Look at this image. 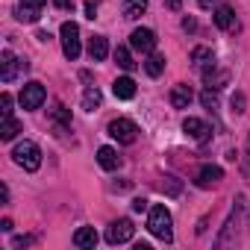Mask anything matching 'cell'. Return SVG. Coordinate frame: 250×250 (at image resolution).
Segmentation results:
<instances>
[{
  "mask_svg": "<svg viewBox=\"0 0 250 250\" xmlns=\"http://www.w3.org/2000/svg\"><path fill=\"white\" fill-rule=\"evenodd\" d=\"M44 100H47V91H44L42 83H27L21 88V106L24 109H39Z\"/></svg>",
  "mask_w": 250,
  "mask_h": 250,
  "instance_id": "6",
  "label": "cell"
},
{
  "mask_svg": "<svg viewBox=\"0 0 250 250\" xmlns=\"http://www.w3.org/2000/svg\"><path fill=\"white\" fill-rule=\"evenodd\" d=\"M232 112H244V94H235L232 97Z\"/></svg>",
  "mask_w": 250,
  "mask_h": 250,
  "instance_id": "28",
  "label": "cell"
},
{
  "mask_svg": "<svg viewBox=\"0 0 250 250\" xmlns=\"http://www.w3.org/2000/svg\"><path fill=\"white\" fill-rule=\"evenodd\" d=\"M247 227H250V218H247Z\"/></svg>",
  "mask_w": 250,
  "mask_h": 250,
  "instance_id": "40",
  "label": "cell"
},
{
  "mask_svg": "<svg viewBox=\"0 0 250 250\" xmlns=\"http://www.w3.org/2000/svg\"><path fill=\"white\" fill-rule=\"evenodd\" d=\"M56 6L59 9H71V0H56Z\"/></svg>",
  "mask_w": 250,
  "mask_h": 250,
  "instance_id": "38",
  "label": "cell"
},
{
  "mask_svg": "<svg viewBox=\"0 0 250 250\" xmlns=\"http://www.w3.org/2000/svg\"><path fill=\"white\" fill-rule=\"evenodd\" d=\"M18 133H21V124H18L15 118H3V127H0V139H3V142H12Z\"/></svg>",
  "mask_w": 250,
  "mask_h": 250,
  "instance_id": "19",
  "label": "cell"
},
{
  "mask_svg": "<svg viewBox=\"0 0 250 250\" xmlns=\"http://www.w3.org/2000/svg\"><path fill=\"white\" fill-rule=\"evenodd\" d=\"M200 9H212V3H218V0H197Z\"/></svg>",
  "mask_w": 250,
  "mask_h": 250,
  "instance_id": "36",
  "label": "cell"
},
{
  "mask_svg": "<svg viewBox=\"0 0 250 250\" xmlns=\"http://www.w3.org/2000/svg\"><path fill=\"white\" fill-rule=\"evenodd\" d=\"M183 30H186V33H194V30H197L194 18H186V21H183Z\"/></svg>",
  "mask_w": 250,
  "mask_h": 250,
  "instance_id": "32",
  "label": "cell"
},
{
  "mask_svg": "<svg viewBox=\"0 0 250 250\" xmlns=\"http://www.w3.org/2000/svg\"><path fill=\"white\" fill-rule=\"evenodd\" d=\"M145 71H147L150 77H159V74L165 71V56H159V53H150V56H147V62H145Z\"/></svg>",
  "mask_w": 250,
  "mask_h": 250,
  "instance_id": "20",
  "label": "cell"
},
{
  "mask_svg": "<svg viewBox=\"0 0 250 250\" xmlns=\"http://www.w3.org/2000/svg\"><path fill=\"white\" fill-rule=\"evenodd\" d=\"M168 9H171V12H177V9H180V0H168Z\"/></svg>",
  "mask_w": 250,
  "mask_h": 250,
  "instance_id": "39",
  "label": "cell"
},
{
  "mask_svg": "<svg viewBox=\"0 0 250 250\" xmlns=\"http://www.w3.org/2000/svg\"><path fill=\"white\" fill-rule=\"evenodd\" d=\"M109 136L118 145H133L139 139V127H136V121H130V118H118V121L109 124Z\"/></svg>",
  "mask_w": 250,
  "mask_h": 250,
  "instance_id": "4",
  "label": "cell"
},
{
  "mask_svg": "<svg viewBox=\"0 0 250 250\" xmlns=\"http://www.w3.org/2000/svg\"><path fill=\"white\" fill-rule=\"evenodd\" d=\"M0 112H3V118H12V94L9 91H3V97H0Z\"/></svg>",
  "mask_w": 250,
  "mask_h": 250,
  "instance_id": "25",
  "label": "cell"
},
{
  "mask_svg": "<svg viewBox=\"0 0 250 250\" xmlns=\"http://www.w3.org/2000/svg\"><path fill=\"white\" fill-rule=\"evenodd\" d=\"M85 12H88V18L94 21V12H97V6H94V3H85Z\"/></svg>",
  "mask_w": 250,
  "mask_h": 250,
  "instance_id": "37",
  "label": "cell"
},
{
  "mask_svg": "<svg viewBox=\"0 0 250 250\" xmlns=\"http://www.w3.org/2000/svg\"><path fill=\"white\" fill-rule=\"evenodd\" d=\"M224 180V171L218 168V165H203L200 171H197V177H194V183L200 186V188H209V186H215V183H221Z\"/></svg>",
  "mask_w": 250,
  "mask_h": 250,
  "instance_id": "9",
  "label": "cell"
},
{
  "mask_svg": "<svg viewBox=\"0 0 250 250\" xmlns=\"http://www.w3.org/2000/svg\"><path fill=\"white\" fill-rule=\"evenodd\" d=\"M115 62H118L124 71H133V68H136V62H133V56H130V47H118V50H115Z\"/></svg>",
  "mask_w": 250,
  "mask_h": 250,
  "instance_id": "22",
  "label": "cell"
},
{
  "mask_svg": "<svg viewBox=\"0 0 250 250\" xmlns=\"http://www.w3.org/2000/svg\"><path fill=\"white\" fill-rule=\"evenodd\" d=\"M241 171H244V177L250 180V139H247V150H244V165H241Z\"/></svg>",
  "mask_w": 250,
  "mask_h": 250,
  "instance_id": "27",
  "label": "cell"
},
{
  "mask_svg": "<svg viewBox=\"0 0 250 250\" xmlns=\"http://www.w3.org/2000/svg\"><path fill=\"white\" fill-rule=\"evenodd\" d=\"M97 106H100V88L97 85H88L85 94H83V109L85 112H94Z\"/></svg>",
  "mask_w": 250,
  "mask_h": 250,
  "instance_id": "18",
  "label": "cell"
},
{
  "mask_svg": "<svg viewBox=\"0 0 250 250\" xmlns=\"http://www.w3.org/2000/svg\"><path fill=\"white\" fill-rule=\"evenodd\" d=\"M191 97H194V91H191L186 83H180V85L171 88V106H174V109H188Z\"/></svg>",
  "mask_w": 250,
  "mask_h": 250,
  "instance_id": "11",
  "label": "cell"
},
{
  "mask_svg": "<svg viewBox=\"0 0 250 250\" xmlns=\"http://www.w3.org/2000/svg\"><path fill=\"white\" fill-rule=\"evenodd\" d=\"M97 238H100V235H97L94 227H80V229L74 232V244H77L80 250H91V247L97 244Z\"/></svg>",
  "mask_w": 250,
  "mask_h": 250,
  "instance_id": "12",
  "label": "cell"
},
{
  "mask_svg": "<svg viewBox=\"0 0 250 250\" xmlns=\"http://www.w3.org/2000/svg\"><path fill=\"white\" fill-rule=\"evenodd\" d=\"M18 68H27V62H18L12 50H3V56H0V77H3V83H12Z\"/></svg>",
  "mask_w": 250,
  "mask_h": 250,
  "instance_id": "8",
  "label": "cell"
},
{
  "mask_svg": "<svg viewBox=\"0 0 250 250\" xmlns=\"http://www.w3.org/2000/svg\"><path fill=\"white\" fill-rule=\"evenodd\" d=\"M59 36H62V53H65L71 62L80 59V53H83V44H80V27H77L74 21H65L62 30H59Z\"/></svg>",
  "mask_w": 250,
  "mask_h": 250,
  "instance_id": "3",
  "label": "cell"
},
{
  "mask_svg": "<svg viewBox=\"0 0 250 250\" xmlns=\"http://www.w3.org/2000/svg\"><path fill=\"white\" fill-rule=\"evenodd\" d=\"M147 229L159 238V241H165V244H171L174 241V229H171V212L165 209V206H150V215H147Z\"/></svg>",
  "mask_w": 250,
  "mask_h": 250,
  "instance_id": "1",
  "label": "cell"
},
{
  "mask_svg": "<svg viewBox=\"0 0 250 250\" xmlns=\"http://www.w3.org/2000/svg\"><path fill=\"white\" fill-rule=\"evenodd\" d=\"M112 91H115L118 100H133V97H136V83H133L130 77H118V80L112 83Z\"/></svg>",
  "mask_w": 250,
  "mask_h": 250,
  "instance_id": "13",
  "label": "cell"
},
{
  "mask_svg": "<svg viewBox=\"0 0 250 250\" xmlns=\"http://www.w3.org/2000/svg\"><path fill=\"white\" fill-rule=\"evenodd\" d=\"M215 27L218 30H232L235 27V12L229 6H218L215 9Z\"/></svg>",
  "mask_w": 250,
  "mask_h": 250,
  "instance_id": "16",
  "label": "cell"
},
{
  "mask_svg": "<svg viewBox=\"0 0 250 250\" xmlns=\"http://www.w3.org/2000/svg\"><path fill=\"white\" fill-rule=\"evenodd\" d=\"M12 159H15V165H21L24 171H39V165H42V150H39L36 142H21V145H15Z\"/></svg>",
  "mask_w": 250,
  "mask_h": 250,
  "instance_id": "2",
  "label": "cell"
},
{
  "mask_svg": "<svg viewBox=\"0 0 250 250\" xmlns=\"http://www.w3.org/2000/svg\"><path fill=\"white\" fill-rule=\"evenodd\" d=\"M9 200V188L6 186H0V203H6Z\"/></svg>",
  "mask_w": 250,
  "mask_h": 250,
  "instance_id": "35",
  "label": "cell"
},
{
  "mask_svg": "<svg viewBox=\"0 0 250 250\" xmlns=\"http://www.w3.org/2000/svg\"><path fill=\"white\" fill-rule=\"evenodd\" d=\"M0 229H3V232H12V221L3 218V221H0Z\"/></svg>",
  "mask_w": 250,
  "mask_h": 250,
  "instance_id": "34",
  "label": "cell"
},
{
  "mask_svg": "<svg viewBox=\"0 0 250 250\" xmlns=\"http://www.w3.org/2000/svg\"><path fill=\"white\" fill-rule=\"evenodd\" d=\"M88 56H91V62H103V59L109 56V42H106L103 36H91V42H88Z\"/></svg>",
  "mask_w": 250,
  "mask_h": 250,
  "instance_id": "14",
  "label": "cell"
},
{
  "mask_svg": "<svg viewBox=\"0 0 250 250\" xmlns=\"http://www.w3.org/2000/svg\"><path fill=\"white\" fill-rule=\"evenodd\" d=\"M97 162H100V168L115 171V168L121 165V156H118V150H115V147H100V150H97Z\"/></svg>",
  "mask_w": 250,
  "mask_h": 250,
  "instance_id": "15",
  "label": "cell"
},
{
  "mask_svg": "<svg viewBox=\"0 0 250 250\" xmlns=\"http://www.w3.org/2000/svg\"><path fill=\"white\" fill-rule=\"evenodd\" d=\"M183 130H186L191 139H197V142H206V139H209V133H212L200 118H186V121H183Z\"/></svg>",
  "mask_w": 250,
  "mask_h": 250,
  "instance_id": "10",
  "label": "cell"
},
{
  "mask_svg": "<svg viewBox=\"0 0 250 250\" xmlns=\"http://www.w3.org/2000/svg\"><path fill=\"white\" fill-rule=\"evenodd\" d=\"M53 115H56V121L71 124V115H68V109H65V106H56V112H53Z\"/></svg>",
  "mask_w": 250,
  "mask_h": 250,
  "instance_id": "26",
  "label": "cell"
},
{
  "mask_svg": "<svg viewBox=\"0 0 250 250\" xmlns=\"http://www.w3.org/2000/svg\"><path fill=\"white\" fill-rule=\"evenodd\" d=\"M39 15H42V9H33V6H24V3H21V6L15 9V18H18V21H27V24H33V21H39Z\"/></svg>",
  "mask_w": 250,
  "mask_h": 250,
  "instance_id": "23",
  "label": "cell"
},
{
  "mask_svg": "<svg viewBox=\"0 0 250 250\" xmlns=\"http://www.w3.org/2000/svg\"><path fill=\"white\" fill-rule=\"evenodd\" d=\"M27 244H33V238H30V235H18V238L12 241V247H27Z\"/></svg>",
  "mask_w": 250,
  "mask_h": 250,
  "instance_id": "29",
  "label": "cell"
},
{
  "mask_svg": "<svg viewBox=\"0 0 250 250\" xmlns=\"http://www.w3.org/2000/svg\"><path fill=\"white\" fill-rule=\"evenodd\" d=\"M145 9H147V0H124V18L130 21H136Z\"/></svg>",
  "mask_w": 250,
  "mask_h": 250,
  "instance_id": "17",
  "label": "cell"
},
{
  "mask_svg": "<svg viewBox=\"0 0 250 250\" xmlns=\"http://www.w3.org/2000/svg\"><path fill=\"white\" fill-rule=\"evenodd\" d=\"M133 209H136V212H145V209H147V200H145V197H136V200H133Z\"/></svg>",
  "mask_w": 250,
  "mask_h": 250,
  "instance_id": "31",
  "label": "cell"
},
{
  "mask_svg": "<svg viewBox=\"0 0 250 250\" xmlns=\"http://www.w3.org/2000/svg\"><path fill=\"white\" fill-rule=\"evenodd\" d=\"M191 62L206 68V65H212V62H215V56H212V50H209V47H194V50H191Z\"/></svg>",
  "mask_w": 250,
  "mask_h": 250,
  "instance_id": "21",
  "label": "cell"
},
{
  "mask_svg": "<svg viewBox=\"0 0 250 250\" xmlns=\"http://www.w3.org/2000/svg\"><path fill=\"white\" fill-rule=\"evenodd\" d=\"M130 47L139 50V53H153V47H156V33L147 30V27L133 30V36H130Z\"/></svg>",
  "mask_w": 250,
  "mask_h": 250,
  "instance_id": "7",
  "label": "cell"
},
{
  "mask_svg": "<svg viewBox=\"0 0 250 250\" xmlns=\"http://www.w3.org/2000/svg\"><path fill=\"white\" fill-rule=\"evenodd\" d=\"M24 6H33V9H42L44 6V0H21Z\"/></svg>",
  "mask_w": 250,
  "mask_h": 250,
  "instance_id": "33",
  "label": "cell"
},
{
  "mask_svg": "<svg viewBox=\"0 0 250 250\" xmlns=\"http://www.w3.org/2000/svg\"><path fill=\"white\" fill-rule=\"evenodd\" d=\"M200 103H203L206 109H215V106H218V94H215L212 88H206V91L200 94Z\"/></svg>",
  "mask_w": 250,
  "mask_h": 250,
  "instance_id": "24",
  "label": "cell"
},
{
  "mask_svg": "<svg viewBox=\"0 0 250 250\" xmlns=\"http://www.w3.org/2000/svg\"><path fill=\"white\" fill-rule=\"evenodd\" d=\"M136 235V227L130 218H121V221H112L109 229H106V241L109 244H127L130 238Z\"/></svg>",
  "mask_w": 250,
  "mask_h": 250,
  "instance_id": "5",
  "label": "cell"
},
{
  "mask_svg": "<svg viewBox=\"0 0 250 250\" xmlns=\"http://www.w3.org/2000/svg\"><path fill=\"white\" fill-rule=\"evenodd\" d=\"M168 194H180V183L174 177H168Z\"/></svg>",
  "mask_w": 250,
  "mask_h": 250,
  "instance_id": "30",
  "label": "cell"
}]
</instances>
